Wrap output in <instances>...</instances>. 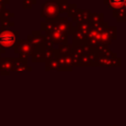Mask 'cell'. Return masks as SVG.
<instances>
[{
  "instance_id": "1",
  "label": "cell",
  "mask_w": 126,
  "mask_h": 126,
  "mask_svg": "<svg viewBox=\"0 0 126 126\" xmlns=\"http://www.w3.org/2000/svg\"><path fill=\"white\" fill-rule=\"evenodd\" d=\"M16 42V35L11 31H4L0 33V43L4 47H10Z\"/></svg>"
},
{
  "instance_id": "2",
  "label": "cell",
  "mask_w": 126,
  "mask_h": 126,
  "mask_svg": "<svg viewBox=\"0 0 126 126\" xmlns=\"http://www.w3.org/2000/svg\"><path fill=\"white\" fill-rule=\"evenodd\" d=\"M110 4L114 7H121L124 4V0H110Z\"/></svg>"
}]
</instances>
